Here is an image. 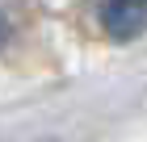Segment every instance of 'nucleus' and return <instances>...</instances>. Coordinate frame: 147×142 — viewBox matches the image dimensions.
Returning a JSON list of instances; mask_svg holds the SVG:
<instances>
[{
    "mask_svg": "<svg viewBox=\"0 0 147 142\" xmlns=\"http://www.w3.org/2000/svg\"><path fill=\"white\" fill-rule=\"evenodd\" d=\"M101 29L118 42L147 33V0H101Z\"/></svg>",
    "mask_w": 147,
    "mask_h": 142,
    "instance_id": "f257e3e1",
    "label": "nucleus"
},
{
    "mask_svg": "<svg viewBox=\"0 0 147 142\" xmlns=\"http://www.w3.org/2000/svg\"><path fill=\"white\" fill-rule=\"evenodd\" d=\"M4 38H9V17L0 13V46H4Z\"/></svg>",
    "mask_w": 147,
    "mask_h": 142,
    "instance_id": "f03ea898",
    "label": "nucleus"
}]
</instances>
